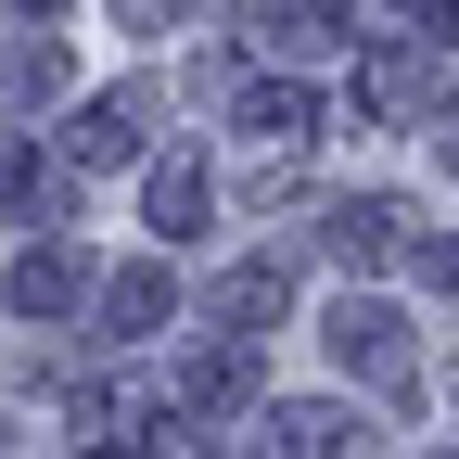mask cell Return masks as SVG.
<instances>
[{"label": "cell", "instance_id": "6da1fadb", "mask_svg": "<svg viewBox=\"0 0 459 459\" xmlns=\"http://www.w3.org/2000/svg\"><path fill=\"white\" fill-rule=\"evenodd\" d=\"M153 217H166V230H192V217H204V179H192V166H166V179H153Z\"/></svg>", "mask_w": 459, "mask_h": 459}, {"label": "cell", "instance_id": "7a4b0ae2", "mask_svg": "<svg viewBox=\"0 0 459 459\" xmlns=\"http://www.w3.org/2000/svg\"><path fill=\"white\" fill-rule=\"evenodd\" d=\"M446 39H459V13H446Z\"/></svg>", "mask_w": 459, "mask_h": 459}]
</instances>
